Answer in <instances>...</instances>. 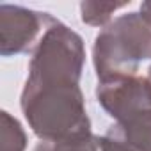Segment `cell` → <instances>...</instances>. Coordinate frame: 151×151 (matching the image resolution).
Returning a JSON list of instances; mask_svg holds the SVG:
<instances>
[{
	"instance_id": "6da1fadb",
	"label": "cell",
	"mask_w": 151,
	"mask_h": 151,
	"mask_svg": "<svg viewBox=\"0 0 151 151\" xmlns=\"http://www.w3.org/2000/svg\"><path fill=\"white\" fill-rule=\"evenodd\" d=\"M20 107L34 135L45 142H59L93 133L80 80L27 77Z\"/></svg>"
},
{
	"instance_id": "7a4b0ae2",
	"label": "cell",
	"mask_w": 151,
	"mask_h": 151,
	"mask_svg": "<svg viewBox=\"0 0 151 151\" xmlns=\"http://www.w3.org/2000/svg\"><path fill=\"white\" fill-rule=\"evenodd\" d=\"M151 59V23L140 13H126L100 30L93 46L98 80L137 75L139 64Z\"/></svg>"
},
{
	"instance_id": "3957f363",
	"label": "cell",
	"mask_w": 151,
	"mask_h": 151,
	"mask_svg": "<svg viewBox=\"0 0 151 151\" xmlns=\"http://www.w3.org/2000/svg\"><path fill=\"white\" fill-rule=\"evenodd\" d=\"M86 64L84 39L62 22L55 20L36 50L29 64L30 77H68L80 80Z\"/></svg>"
},
{
	"instance_id": "277c9868",
	"label": "cell",
	"mask_w": 151,
	"mask_h": 151,
	"mask_svg": "<svg viewBox=\"0 0 151 151\" xmlns=\"http://www.w3.org/2000/svg\"><path fill=\"white\" fill-rule=\"evenodd\" d=\"M48 13L23 6H0V55L13 57L34 52L46 29L55 22Z\"/></svg>"
},
{
	"instance_id": "5b68a950",
	"label": "cell",
	"mask_w": 151,
	"mask_h": 151,
	"mask_svg": "<svg viewBox=\"0 0 151 151\" xmlns=\"http://www.w3.org/2000/svg\"><path fill=\"white\" fill-rule=\"evenodd\" d=\"M96 100L116 123H124L151 110V84L139 75L98 80Z\"/></svg>"
},
{
	"instance_id": "8992f818",
	"label": "cell",
	"mask_w": 151,
	"mask_h": 151,
	"mask_svg": "<svg viewBox=\"0 0 151 151\" xmlns=\"http://www.w3.org/2000/svg\"><path fill=\"white\" fill-rule=\"evenodd\" d=\"M114 128L135 151H151V110L130 121L116 123Z\"/></svg>"
},
{
	"instance_id": "52a82bcc",
	"label": "cell",
	"mask_w": 151,
	"mask_h": 151,
	"mask_svg": "<svg viewBox=\"0 0 151 151\" xmlns=\"http://www.w3.org/2000/svg\"><path fill=\"white\" fill-rule=\"evenodd\" d=\"M27 133L20 121L9 112L0 114V151H25Z\"/></svg>"
},
{
	"instance_id": "ba28073f",
	"label": "cell",
	"mask_w": 151,
	"mask_h": 151,
	"mask_svg": "<svg viewBox=\"0 0 151 151\" xmlns=\"http://www.w3.org/2000/svg\"><path fill=\"white\" fill-rule=\"evenodd\" d=\"M128 2H82L80 18L86 25L91 27H107L112 20V14L117 9L126 7Z\"/></svg>"
},
{
	"instance_id": "9c48e42d",
	"label": "cell",
	"mask_w": 151,
	"mask_h": 151,
	"mask_svg": "<svg viewBox=\"0 0 151 151\" xmlns=\"http://www.w3.org/2000/svg\"><path fill=\"white\" fill-rule=\"evenodd\" d=\"M34 151H100V137L84 135L77 139H68L59 142H45L41 140Z\"/></svg>"
},
{
	"instance_id": "30bf717a",
	"label": "cell",
	"mask_w": 151,
	"mask_h": 151,
	"mask_svg": "<svg viewBox=\"0 0 151 151\" xmlns=\"http://www.w3.org/2000/svg\"><path fill=\"white\" fill-rule=\"evenodd\" d=\"M100 151H135V149L119 135V132L114 126H110L109 132L103 137H100Z\"/></svg>"
},
{
	"instance_id": "8fae6325",
	"label": "cell",
	"mask_w": 151,
	"mask_h": 151,
	"mask_svg": "<svg viewBox=\"0 0 151 151\" xmlns=\"http://www.w3.org/2000/svg\"><path fill=\"white\" fill-rule=\"evenodd\" d=\"M140 16L147 22V23H151V0H149V2H142L140 4Z\"/></svg>"
},
{
	"instance_id": "7c38bea8",
	"label": "cell",
	"mask_w": 151,
	"mask_h": 151,
	"mask_svg": "<svg viewBox=\"0 0 151 151\" xmlns=\"http://www.w3.org/2000/svg\"><path fill=\"white\" fill-rule=\"evenodd\" d=\"M147 80H149V84H151V66H149V69H147Z\"/></svg>"
}]
</instances>
